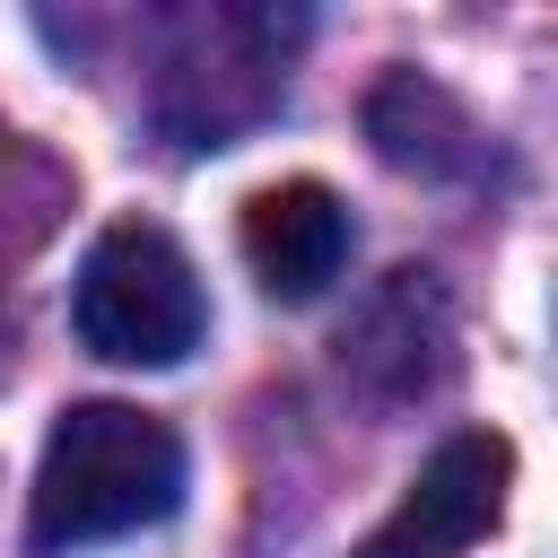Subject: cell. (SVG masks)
I'll list each match as a JSON object with an SVG mask.
<instances>
[{
  "instance_id": "obj_5",
  "label": "cell",
  "mask_w": 558,
  "mask_h": 558,
  "mask_svg": "<svg viewBox=\"0 0 558 558\" xmlns=\"http://www.w3.org/2000/svg\"><path fill=\"white\" fill-rule=\"evenodd\" d=\"M366 131H375L384 166H410V174H453V166L471 157V113H462L436 78H418V70H392V78L375 87Z\"/></svg>"
},
{
  "instance_id": "obj_1",
  "label": "cell",
  "mask_w": 558,
  "mask_h": 558,
  "mask_svg": "<svg viewBox=\"0 0 558 558\" xmlns=\"http://www.w3.org/2000/svg\"><path fill=\"white\" fill-rule=\"evenodd\" d=\"M183 506V436L140 401H70L26 488V549H96Z\"/></svg>"
},
{
  "instance_id": "obj_3",
  "label": "cell",
  "mask_w": 558,
  "mask_h": 558,
  "mask_svg": "<svg viewBox=\"0 0 558 558\" xmlns=\"http://www.w3.org/2000/svg\"><path fill=\"white\" fill-rule=\"evenodd\" d=\"M506 488H514V445L497 427H453L349 558H462L480 532H497Z\"/></svg>"
},
{
  "instance_id": "obj_2",
  "label": "cell",
  "mask_w": 558,
  "mask_h": 558,
  "mask_svg": "<svg viewBox=\"0 0 558 558\" xmlns=\"http://www.w3.org/2000/svg\"><path fill=\"white\" fill-rule=\"evenodd\" d=\"M70 323L105 366H183L209 331L201 270L157 218H113L78 262Z\"/></svg>"
},
{
  "instance_id": "obj_4",
  "label": "cell",
  "mask_w": 558,
  "mask_h": 558,
  "mask_svg": "<svg viewBox=\"0 0 558 558\" xmlns=\"http://www.w3.org/2000/svg\"><path fill=\"white\" fill-rule=\"evenodd\" d=\"M244 262H253V279L279 305L323 296L340 279V262H349V209H340V192L314 183V174L253 192L244 201Z\"/></svg>"
}]
</instances>
